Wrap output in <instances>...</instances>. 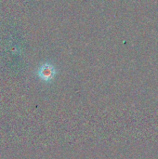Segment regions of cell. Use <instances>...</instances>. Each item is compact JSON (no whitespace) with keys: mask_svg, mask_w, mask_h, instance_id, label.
<instances>
[{"mask_svg":"<svg viewBox=\"0 0 158 159\" xmlns=\"http://www.w3.org/2000/svg\"><path fill=\"white\" fill-rule=\"evenodd\" d=\"M55 74H56V70H55L54 66L50 63H47V62L43 63L39 67L38 72H37L38 77L45 82L51 81L54 78Z\"/></svg>","mask_w":158,"mask_h":159,"instance_id":"obj_1","label":"cell"}]
</instances>
